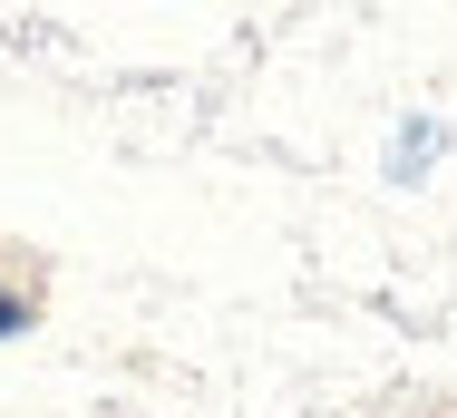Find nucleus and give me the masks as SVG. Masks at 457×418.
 Masks as SVG:
<instances>
[{
    "mask_svg": "<svg viewBox=\"0 0 457 418\" xmlns=\"http://www.w3.org/2000/svg\"><path fill=\"white\" fill-rule=\"evenodd\" d=\"M0 331H20V292H0Z\"/></svg>",
    "mask_w": 457,
    "mask_h": 418,
    "instance_id": "1",
    "label": "nucleus"
}]
</instances>
